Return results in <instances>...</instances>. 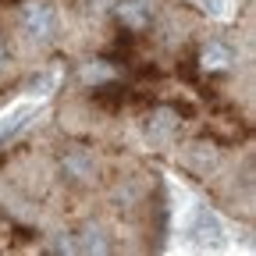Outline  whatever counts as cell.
<instances>
[{
	"label": "cell",
	"instance_id": "1",
	"mask_svg": "<svg viewBox=\"0 0 256 256\" xmlns=\"http://www.w3.org/2000/svg\"><path fill=\"white\" fill-rule=\"evenodd\" d=\"M182 235H185L192 246L210 249V246H220V242H224V224H220V217H217L206 203H192V206L185 210V220H182Z\"/></svg>",
	"mask_w": 256,
	"mask_h": 256
},
{
	"label": "cell",
	"instance_id": "9",
	"mask_svg": "<svg viewBox=\"0 0 256 256\" xmlns=\"http://www.w3.org/2000/svg\"><path fill=\"white\" fill-rule=\"evenodd\" d=\"M0 60H4V46H0Z\"/></svg>",
	"mask_w": 256,
	"mask_h": 256
},
{
	"label": "cell",
	"instance_id": "5",
	"mask_svg": "<svg viewBox=\"0 0 256 256\" xmlns=\"http://www.w3.org/2000/svg\"><path fill=\"white\" fill-rule=\"evenodd\" d=\"M118 14H121V22H128L132 28H142V25H146V14H142V8H139V4H121V8H118Z\"/></svg>",
	"mask_w": 256,
	"mask_h": 256
},
{
	"label": "cell",
	"instance_id": "6",
	"mask_svg": "<svg viewBox=\"0 0 256 256\" xmlns=\"http://www.w3.org/2000/svg\"><path fill=\"white\" fill-rule=\"evenodd\" d=\"M82 75H86V82H104V78L114 75V68H107V64H89Z\"/></svg>",
	"mask_w": 256,
	"mask_h": 256
},
{
	"label": "cell",
	"instance_id": "3",
	"mask_svg": "<svg viewBox=\"0 0 256 256\" xmlns=\"http://www.w3.org/2000/svg\"><path fill=\"white\" fill-rule=\"evenodd\" d=\"M28 118H32V107H28V104H22V107H14V110H4V114H0V142L11 139Z\"/></svg>",
	"mask_w": 256,
	"mask_h": 256
},
{
	"label": "cell",
	"instance_id": "2",
	"mask_svg": "<svg viewBox=\"0 0 256 256\" xmlns=\"http://www.w3.org/2000/svg\"><path fill=\"white\" fill-rule=\"evenodd\" d=\"M22 25L32 40H50L54 36V8L43 4V0H28V4L22 8Z\"/></svg>",
	"mask_w": 256,
	"mask_h": 256
},
{
	"label": "cell",
	"instance_id": "8",
	"mask_svg": "<svg viewBox=\"0 0 256 256\" xmlns=\"http://www.w3.org/2000/svg\"><path fill=\"white\" fill-rule=\"evenodd\" d=\"M150 124H156V132H171V124H174V114L171 110H160Z\"/></svg>",
	"mask_w": 256,
	"mask_h": 256
},
{
	"label": "cell",
	"instance_id": "4",
	"mask_svg": "<svg viewBox=\"0 0 256 256\" xmlns=\"http://www.w3.org/2000/svg\"><path fill=\"white\" fill-rule=\"evenodd\" d=\"M200 64H203L206 72H228V68H232V54L224 50L220 43H210V46H203Z\"/></svg>",
	"mask_w": 256,
	"mask_h": 256
},
{
	"label": "cell",
	"instance_id": "7",
	"mask_svg": "<svg viewBox=\"0 0 256 256\" xmlns=\"http://www.w3.org/2000/svg\"><path fill=\"white\" fill-rule=\"evenodd\" d=\"M196 4H200L206 14H214V18H224V8H228L224 0H196Z\"/></svg>",
	"mask_w": 256,
	"mask_h": 256
}]
</instances>
